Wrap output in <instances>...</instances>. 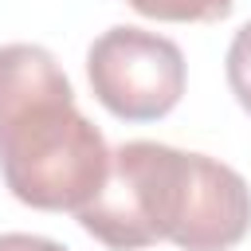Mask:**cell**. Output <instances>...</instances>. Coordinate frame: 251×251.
<instances>
[{
  "label": "cell",
  "mask_w": 251,
  "mask_h": 251,
  "mask_svg": "<svg viewBox=\"0 0 251 251\" xmlns=\"http://www.w3.org/2000/svg\"><path fill=\"white\" fill-rule=\"evenodd\" d=\"M75 216L114 251H141L161 239L180 251H231L251 231V188L216 157L126 141L110 153L102 192Z\"/></svg>",
  "instance_id": "6da1fadb"
},
{
  "label": "cell",
  "mask_w": 251,
  "mask_h": 251,
  "mask_svg": "<svg viewBox=\"0 0 251 251\" xmlns=\"http://www.w3.org/2000/svg\"><path fill=\"white\" fill-rule=\"evenodd\" d=\"M0 173L39 212H82L110 176L102 129L75 106V86L39 43L0 47Z\"/></svg>",
  "instance_id": "7a4b0ae2"
},
{
  "label": "cell",
  "mask_w": 251,
  "mask_h": 251,
  "mask_svg": "<svg viewBox=\"0 0 251 251\" xmlns=\"http://www.w3.org/2000/svg\"><path fill=\"white\" fill-rule=\"evenodd\" d=\"M86 75L94 98L122 122H157L184 94V55L173 39L118 24L102 31L86 51Z\"/></svg>",
  "instance_id": "3957f363"
},
{
  "label": "cell",
  "mask_w": 251,
  "mask_h": 251,
  "mask_svg": "<svg viewBox=\"0 0 251 251\" xmlns=\"http://www.w3.org/2000/svg\"><path fill=\"white\" fill-rule=\"evenodd\" d=\"M126 4L165 24H216L231 12L235 0H126Z\"/></svg>",
  "instance_id": "277c9868"
},
{
  "label": "cell",
  "mask_w": 251,
  "mask_h": 251,
  "mask_svg": "<svg viewBox=\"0 0 251 251\" xmlns=\"http://www.w3.org/2000/svg\"><path fill=\"white\" fill-rule=\"evenodd\" d=\"M227 86L235 102L251 114V24H243L227 47Z\"/></svg>",
  "instance_id": "5b68a950"
},
{
  "label": "cell",
  "mask_w": 251,
  "mask_h": 251,
  "mask_svg": "<svg viewBox=\"0 0 251 251\" xmlns=\"http://www.w3.org/2000/svg\"><path fill=\"white\" fill-rule=\"evenodd\" d=\"M0 251H67V247L31 231H0Z\"/></svg>",
  "instance_id": "8992f818"
}]
</instances>
